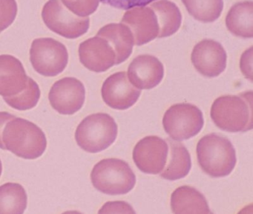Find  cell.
<instances>
[{
  "label": "cell",
  "instance_id": "6da1fadb",
  "mask_svg": "<svg viewBox=\"0 0 253 214\" xmlns=\"http://www.w3.org/2000/svg\"><path fill=\"white\" fill-rule=\"evenodd\" d=\"M210 115L214 124L222 130H250L253 126V92L217 98L211 106Z\"/></svg>",
  "mask_w": 253,
  "mask_h": 214
},
{
  "label": "cell",
  "instance_id": "7a4b0ae2",
  "mask_svg": "<svg viewBox=\"0 0 253 214\" xmlns=\"http://www.w3.org/2000/svg\"><path fill=\"white\" fill-rule=\"evenodd\" d=\"M5 150L24 159H36L42 156L47 140L42 129L21 117H14L5 125L2 132Z\"/></svg>",
  "mask_w": 253,
  "mask_h": 214
},
{
  "label": "cell",
  "instance_id": "3957f363",
  "mask_svg": "<svg viewBox=\"0 0 253 214\" xmlns=\"http://www.w3.org/2000/svg\"><path fill=\"white\" fill-rule=\"evenodd\" d=\"M201 169L214 178L229 175L236 164V153L229 139L216 133L203 137L197 144Z\"/></svg>",
  "mask_w": 253,
  "mask_h": 214
},
{
  "label": "cell",
  "instance_id": "277c9868",
  "mask_svg": "<svg viewBox=\"0 0 253 214\" xmlns=\"http://www.w3.org/2000/svg\"><path fill=\"white\" fill-rule=\"evenodd\" d=\"M118 135V125L106 113L90 114L78 125L75 140L78 146L90 153H97L110 147Z\"/></svg>",
  "mask_w": 253,
  "mask_h": 214
},
{
  "label": "cell",
  "instance_id": "5b68a950",
  "mask_svg": "<svg viewBox=\"0 0 253 214\" xmlns=\"http://www.w3.org/2000/svg\"><path fill=\"white\" fill-rule=\"evenodd\" d=\"M93 186L107 195L126 194L134 188L136 176L129 165L118 159L100 160L91 173Z\"/></svg>",
  "mask_w": 253,
  "mask_h": 214
},
{
  "label": "cell",
  "instance_id": "8992f818",
  "mask_svg": "<svg viewBox=\"0 0 253 214\" xmlns=\"http://www.w3.org/2000/svg\"><path fill=\"white\" fill-rule=\"evenodd\" d=\"M30 60L37 72L54 77L64 71L69 54L66 46L54 39H35L30 49Z\"/></svg>",
  "mask_w": 253,
  "mask_h": 214
},
{
  "label": "cell",
  "instance_id": "52a82bcc",
  "mask_svg": "<svg viewBox=\"0 0 253 214\" xmlns=\"http://www.w3.org/2000/svg\"><path fill=\"white\" fill-rule=\"evenodd\" d=\"M202 111L190 104L171 106L164 116L163 125L174 141H183L195 136L204 126Z\"/></svg>",
  "mask_w": 253,
  "mask_h": 214
},
{
  "label": "cell",
  "instance_id": "ba28073f",
  "mask_svg": "<svg viewBox=\"0 0 253 214\" xmlns=\"http://www.w3.org/2000/svg\"><path fill=\"white\" fill-rule=\"evenodd\" d=\"M42 16L50 30L67 39L78 38L89 28V18L77 16L64 5L62 0H49L44 5Z\"/></svg>",
  "mask_w": 253,
  "mask_h": 214
},
{
  "label": "cell",
  "instance_id": "9c48e42d",
  "mask_svg": "<svg viewBox=\"0 0 253 214\" xmlns=\"http://www.w3.org/2000/svg\"><path fill=\"white\" fill-rule=\"evenodd\" d=\"M168 143L158 136L145 137L133 150V160L144 173H161L168 159Z\"/></svg>",
  "mask_w": 253,
  "mask_h": 214
},
{
  "label": "cell",
  "instance_id": "30bf717a",
  "mask_svg": "<svg viewBox=\"0 0 253 214\" xmlns=\"http://www.w3.org/2000/svg\"><path fill=\"white\" fill-rule=\"evenodd\" d=\"M85 89L75 77H64L55 82L50 89L48 99L54 110L61 114H73L84 104Z\"/></svg>",
  "mask_w": 253,
  "mask_h": 214
},
{
  "label": "cell",
  "instance_id": "8fae6325",
  "mask_svg": "<svg viewBox=\"0 0 253 214\" xmlns=\"http://www.w3.org/2000/svg\"><path fill=\"white\" fill-rule=\"evenodd\" d=\"M226 52L220 43L212 40H204L192 51V64L200 74L207 77L220 75L226 66Z\"/></svg>",
  "mask_w": 253,
  "mask_h": 214
},
{
  "label": "cell",
  "instance_id": "7c38bea8",
  "mask_svg": "<svg viewBox=\"0 0 253 214\" xmlns=\"http://www.w3.org/2000/svg\"><path fill=\"white\" fill-rule=\"evenodd\" d=\"M140 89L131 84L126 73H115L106 79L102 86L103 101L111 108L124 110L132 107L140 97Z\"/></svg>",
  "mask_w": 253,
  "mask_h": 214
},
{
  "label": "cell",
  "instance_id": "4fadbf2b",
  "mask_svg": "<svg viewBox=\"0 0 253 214\" xmlns=\"http://www.w3.org/2000/svg\"><path fill=\"white\" fill-rule=\"evenodd\" d=\"M79 56L81 63L94 72H103L115 65L113 49L99 36L88 39L80 45Z\"/></svg>",
  "mask_w": 253,
  "mask_h": 214
},
{
  "label": "cell",
  "instance_id": "5bb4252c",
  "mask_svg": "<svg viewBox=\"0 0 253 214\" xmlns=\"http://www.w3.org/2000/svg\"><path fill=\"white\" fill-rule=\"evenodd\" d=\"M134 38L136 46H142L158 37V25L156 16L149 7H137L128 10L121 19Z\"/></svg>",
  "mask_w": 253,
  "mask_h": 214
},
{
  "label": "cell",
  "instance_id": "9a60e30c",
  "mask_svg": "<svg viewBox=\"0 0 253 214\" xmlns=\"http://www.w3.org/2000/svg\"><path fill=\"white\" fill-rule=\"evenodd\" d=\"M164 75L162 62L152 55L137 56L128 68V78L138 89H151L158 86Z\"/></svg>",
  "mask_w": 253,
  "mask_h": 214
},
{
  "label": "cell",
  "instance_id": "2e32d148",
  "mask_svg": "<svg viewBox=\"0 0 253 214\" xmlns=\"http://www.w3.org/2000/svg\"><path fill=\"white\" fill-rule=\"evenodd\" d=\"M29 77L22 62L11 55H0V95L14 96L27 86Z\"/></svg>",
  "mask_w": 253,
  "mask_h": 214
},
{
  "label": "cell",
  "instance_id": "e0dca14e",
  "mask_svg": "<svg viewBox=\"0 0 253 214\" xmlns=\"http://www.w3.org/2000/svg\"><path fill=\"white\" fill-rule=\"evenodd\" d=\"M97 36L105 39L112 46L115 54V65L126 60L132 53L134 38L124 24H109L100 28Z\"/></svg>",
  "mask_w": 253,
  "mask_h": 214
},
{
  "label": "cell",
  "instance_id": "ac0fdd59",
  "mask_svg": "<svg viewBox=\"0 0 253 214\" xmlns=\"http://www.w3.org/2000/svg\"><path fill=\"white\" fill-rule=\"evenodd\" d=\"M171 208L176 214H211L204 195L189 186H182L173 192Z\"/></svg>",
  "mask_w": 253,
  "mask_h": 214
},
{
  "label": "cell",
  "instance_id": "d6986e66",
  "mask_svg": "<svg viewBox=\"0 0 253 214\" xmlns=\"http://www.w3.org/2000/svg\"><path fill=\"white\" fill-rule=\"evenodd\" d=\"M228 30L234 35L244 38L253 37V2L245 1L234 4L226 17Z\"/></svg>",
  "mask_w": 253,
  "mask_h": 214
},
{
  "label": "cell",
  "instance_id": "ffe728a7",
  "mask_svg": "<svg viewBox=\"0 0 253 214\" xmlns=\"http://www.w3.org/2000/svg\"><path fill=\"white\" fill-rule=\"evenodd\" d=\"M169 144L170 157L169 163L160 175L165 179L174 181L184 178L188 175L192 166L191 156L183 144L167 138Z\"/></svg>",
  "mask_w": 253,
  "mask_h": 214
},
{
  "label": "cell",
  "instance_id": "44dd1931",
  "mask_svg": "<svg viewBox=\"0 0 253 214\" xmlns=\"http://www.w3.org/2000/svg\"><path fill=\"white\" fill-rule=\"evenodd\" d=\"M157 18L158 25V37H167L177 32L181 24L180 10L174 3L167 0H161L149 6Z\"/></svg>",
  "mask_w": 253,
  "mask_h": 214
},
{
  "label": "cell",
  "instance_id": "7402d4cb",
  "mask_svg": "<svg viewBox=\"0 0 253 214\" xmlns=\"http://www.w3.org/2000/svg\"><path fill=\"white\" fill-rule=\"evenodd\" d=\"M27 202V193L21 184L9 182L0 186V214H23Z\"/></svg>",
  "mask_w": 253,
  "mask_h": 214
},
{
  "label": "cell",
  "instance_id": "603a6c76",
  "mask_svg": "<svg viewBox=\"0 0 253 214\" xmlns=\"http://www.w3.org/2000/svg\"><path fill=\"white\" fill-rule=\"evenodd\" d=\"M189 14L202 22L215 21L221 14L223 0H182Z\"/></svg>",
  "mask_w": 253,
  "mask_h": 214
},
{
  "label": "cell",
  "instance_id": "cb8c5ba5",
  "mask_svg": "<svg viewBox=\"0 0 253 214\" xmlns=\"http://www.w3.org/2000/svg\"><path fill=\"white\" fill-rule=\"evenodd\" d=\"M41 94L38 83L29 77L27 86L20 93L14 96L3 97V99L12 108L20 111H26L36 107L41 98Z\"/></svg>",
  "mask_w": 253,
  "mask_h": 214
},
{
  "label": "cell",
  "instance_id": "d4e9b609",
  "mask_svg": "<svg viewBox=\"0 0 253 214\" xmlns=\"http://www.w3.org/2000/svg\"><path fill=\"white\" fill-rule=\"evenodd\" d=\"M64 5L72 13L86 17L97 10L100 0H62Z\"/></svg>",
  "mask_w": 253,
  "mask_h": 214
},
{
  "label": "cell",
  "instance_id": "484cf974",
  "mask_svg": "<svg viewBox=\"0 0 253 214\" xmlns=\"http://www.w3.org/2000/svg\"><path fill=\"white\" fill-rule=\"evenodd\" d=\"M17 13L16 0H0V33L13 23Z\"/></svg>",
  "mask_w": 253,
  "mask_h": 214
},
{
  "label": "cell",
  "instance_id": "4316f807",
  "mask_svg": "<svg viewBox=\"0 0 253 214\" xmlns=\"http://www.w3.org/2000/svg\"><path fill=\"white\" fill-rule=\"evenodd\" d=\"M103 4H107L121 10H130L137 7H144L158 0H100Z\"/></svg>",
  "mask_w": 253,
  "mask_h": 214
},
{
  "label": "cell",
  "instance_id": "83f0119b",
  "mask_svg": "<svg viewBox=\"0 0 253 214\" xmlns=\"http://www.w3.org/2000/svg\"><path fill=\"white\" fill-rule=\"evenodd\" d=\"M99 214H134L135 211L125 202H109L105 204Z\"/></svg>",
  "mask_w": 253,
  "mask_h": 214
},
{
  "label": "cell",
  "instance_id": "f1b7e54d",
  "mask_svg": "<svg viewBox=\"0 0 253 214\" xmlns=\"http://www.w3.org/2000/svg\"><path fill=\"white\" fill-rule=\"evenodd\" d=\"M252 62H253V47L246 51L241 58V69L247 78L253 80L252 76Z\"/></svg>",
  "mask_w": 253,
  "mask_h": 214
},
{
  "label": "cell",
  "instance_id": "f546056e",
  "mask_svg": "<svg viewBox=\"0 0 253 214\" xmlns=\"http://www.w3.org/2000/svg\"><path fill=\"white\" fill-rule=\"evenodd\" d=\"M14 117H16L15 116L6 111H0V148L2 150H5V145L2 141V132L6 123Z\"/></svg>",
  "mask_w": 253,
  "mask_h": 214
},
{
  "label": "cell",
  "instance_id": "4dcf8cb0",
  "mask_svg": "<svg viewBox=\"0 0 253 214\" xmlns=\"http://www.w3.org/2000/svg\"><path fill=\"white\" fill-rule=\"evenodd\" d=\"M2 162H1V160H0V175H1V174H2Z\"/></svg>",
  "mask_w": 253,
  "mask_h": 214
}]
</instances>
